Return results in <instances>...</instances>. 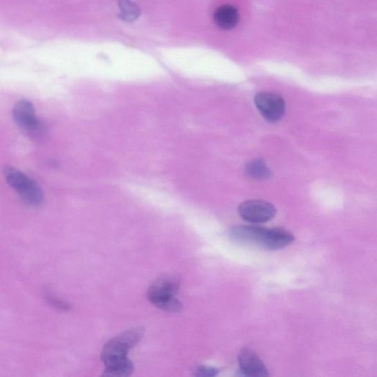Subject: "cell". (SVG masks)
Segmentation results:
<instances>
[{
    "mask_svg": "<svg viewBox=\"0 0 377 377\" xmlns=\"http://www.w3.org/2000/svg\"><path fill=\"white\" fill-rule=\"evenodd\" d=\"M231 237L237 243L270 250L283 248L294 241V236L284 228L255 226H235Z\"/></svg>",
    "mask_w": 377,
    "mask_h": 377,
    "instance_id": "6da1fadb",
    "label": "cell"
},
{
    "mask_svg": "<svg viewBox=\"0 0 377 377\" xmlns=\"http://www.w3.org/2000/svg\"><path fill=\"white\" fill-rule=\"evenodd\" d=\"M143 335L140 328L133 329L110 340L102 351L101 358L106 368L129 360V350L138 342Z\"/></svg>",
    "mask_w": 377,
    "mask_h": 377,
    "instance_id": "7a4b0ae2",
    "label": "cell"
},
{
    "mask_svg": "<svg viewBox=\"0 0 377 377\" xmlns=\"http://www.w3.org/2000/svg\"><path fill=\"white\" fill-rule=\"evenodd\" d=\"M3 175L8 185L18 193L26 203L37 207L42 203L43 191L36 181L12 166L5 167Z\"/></svg>",
    "mask_w": 377,
    "mask_h": 377,
    "instance_id": "3957f363",
    "label": "cell"
},
{
    "mask_svg": "<svg viewBox=\"0 0 377 377\" xmlns=\"http://www.w3.org/2000/svg\"><path fill=\"white\" fill-rule=\"evenodd\" d=\"M179 289V282L175 277H163L154 282L147 291V298L159 309L167 312L181 311L182 305L176 299Z\"/></svg>",
    "mask_w": 377,
    "mask_h": 377,
    "instance_id": "277c9868",
    "label": "cell"
},
{
    "mask_svg": "<svg viewBox=\"0 0 377 377\" xmlns=\"http://www.w3.org/2000/svg\"><path fill=\"white\" fill-rule=\"evenodd\" d=\"M12 113L19 129L29 136L38 138L44 134V125L37 118L35 109L30 101L25 99L17 101Z\"/></svg>",
    "mask_w": 377,
    "mask_h": 377,
    "instance_id": "5b68a950",
    "label": "cell"
},
{
    "mask_svg": "<svg viewBox=\"0 0 377 377\" xmlns=\"http://www.w3.org/2000/svg\"><path fill=\"white\" fill-rule=\"evenodd\" d=\"M238 211L244 221L251 223H266L277 214L276 208L264 200L246 201L239 205Z\"/></svg>",
    "mask_w": 377,
    "mask_h": 377,
    "instance_id": "8992f818",
    "label": "cell"
},
{
    "mask_svg": "<svg viewBox=\"0 0 377 377\" xmlns=\"http://www.w3.org/2000/svg\"><path fill=\"white\" fill-rule=\"evenodd\" d=\"M255 105L266 120L270 122H277L285 113V102L277 94L259 93L255 96Z\"/></svg>",
    "mask_w": 377,
    "mask_h": 377,
    "instance_id": "52a82bcc",
    "label": "cell"
},
{
    "mask_svg": "<svg viewBox=\"0 0 377 377\" xmlns=\"http://www.w3.org/2000/svg\"><path fill=\"white\" fill-rule=\"evenodd\" d=\"M241 373L250 377H262L269 375L266 365L253 351L243 349L238 357Z\"/></svg>",
    "mask_w": 377,
    "mask_h": 377,
    "instance_id": "ba28073f",
    "label": "cell"
},
{
    "mask_svg": "<svg viewBox=\"0 0 377 377\" xmlns=\"http://www.w3.org/2000/svg\"><path fill=\"white\" fill-rule=\"evenodd\" d=\"M239 19L237 9L231 5L222 6L214 11V20L219 28L228 30L233 29Z\"/></svg>",
    "mask_w": 377,
    "mask_h": 377,
    "instance_id": "9c48e42d",
    "label": "cell"
},
{
    "mask_svg": "<svg viewBox=\"0 0 377 377\" xmlns=\"http://www.w3.org/2000/svg\"><path fill=\"white\" fill-rule=\"evenodd\" d=\"M246 173L250 178L256 179H267L271 176L270 169L261 159H255L248 163Z\"/></svg>",
    "mask_w": 377,
    "mask_h": 377,
    "instance_id": "30bf717a",
    "label": "cell"
},
{
    "mask_svg": "<svg viewBox=\"0 0 377 377\" xmlns=\"http://www.w3.org/2000/svg\"><path fill=\"white\" fill-rule=\"evenodd\" d=\"M134 371V365L129 360L122 363L106 368L102 375L110 377H124L130 376Z\"/></svg>",
    "mask_w": 377,
    "mask_h": 377,
    "instance_id": "8fae6325",
    "label": "cell"
},
{
    "mask_svg": "<svg viewBox=\"0 0 377 377\" xmlns=\"http://www.w3.org/2000/svg\"><path fill=\"white\" fill-rule=\"evenodd\" d=\"M120 14L122 19L132 21L140 16V9L130 0H120Z\"/></svg>",
    "mask_w": 377,
    "mask_h": 377,
    "instance_id": "7c38bea8",
    "label": "cell"
},
{
    "mask_svg": "<svg viewBox=\"0 0 377 377\" xmlns=\"http://www.w3.org/2000/svg\"><path fill=\"white\" fill-rule=\"evenodd\" d=\"M44 297L45 300H47L50 304L57 308V309L64 311H68L71 310V307L70 305L59 299L58 297L55 296L51 291L46 290Z\"/></svg>",
    "mask_w": 377,
    "mask_h": 377,
    "instance_id": "4fadbf2b",
    "label": "cell"
},
{
    "mask_svg": "<svg viewBox=\"0 0 377 377\" xmlns=\"http://www.w3.org/2000/svg\"><path fill=\"white\" fill-rule=\"evenodd\" d=\"M196 376H214L218 375L219 370L212 367H200L197 369Z\"/></svg>",
    "mask_w": 377,
    "mask_h": 377,
    "instance_id": "5bb4252c",
    "label": "cell"
}]
</instances>
